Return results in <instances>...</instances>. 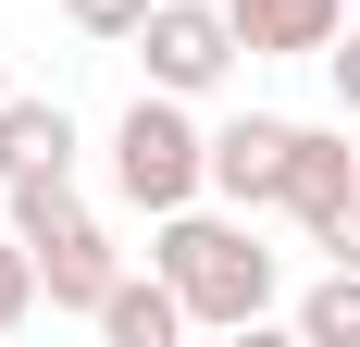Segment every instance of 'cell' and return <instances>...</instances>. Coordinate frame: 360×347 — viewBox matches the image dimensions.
Instances as JSON below:
<instances>
[{
    "label": "cell",
    "instance_id": "obj_1",
    "mask_svg": "<svg viewBox=\"0 0 360 347\" xmlns=\"http://www.w3.org/2000/svg\"><path fill=\"white\" fill-rule=\"evenodd\" d=\"M162 273L186 285L199 322H261L274 310V248H249V223H224V211H162Z\"/></svg>",
    "mask_w": 360,
    "mask_h": 347
},
{
    "label": "cell",
    "instance_id": "obj_2",
    "mask_svg": "<svg viewBox=\"0 0 360 347\" xmlns=\"http://www.w3.org/2000/svg\"><path fill=\"white\" fill-rule=\"evenodd\" d=\"M112 186H124L137 211H186L199 186H212V137L186 124V100H174V87H149V100L112 124Z\"/></svg>",
    "mask_w": 360,
    "mask_h": 347
},
{
    "label": "cell",
    "instance_id": "obj_3",
    "mask_svg": "<svg viewBox=\"0 0 360 347\" xmlns=\"http://www.w3.org/2000/svg\"><path fill=\"white\" fill-rule=\"evenodd\" d=\"M149 87H174V100H199V87H224V63H236V13L224 0H149Z\"/></svg>",
    "mask_w": 360,
    "mask_h": 347
},
{
    "label": "cell",
    "instance_id": "obj_4",
    "mask_svg": "<svg viewBox=\"0 0 360 347\" xmlns=\"http://www.w3.org/2000/svg\"><path fill=\"white\" fill-rule=\"evenodd\" d=\"M286 162H298V124H286V112H236V124H212V199H236V211L286 199Z\"/></svg>",
    "mask_w": 360,
    "mask_h": 347
},
{
    "label": "cell",
    "instance_id": "obj_5",
    "mask_svg": "<svg viewBox=\"0 0 360 347\" xmlns=\"http://www.w3.org/2000/svg\"><path fill=\"white\" fill-rule=\"evenodd\" d=\"M274 211H298L311 236H335V223L360 211V149H348V137H311V124H298V162H286V199H274Z\"/></svg>",
    "mask_w": 360,
    "mask_h": 347
},
{
    "label": "cell",
    "instance_id": "obj_6",
    "mask_svg": "<svg viewBox=\"0 0 360 347\" xmlns=\"http://www.w3.org/2000/svg\"><path fill=\"white\" fill-rule=\"evenodd\" d=\"M224 13H236V50L249 63H298V50H335L348 37L335 0H224Z\"/></svg>",
    "mask_w": 360,
    "mask_h": 347
},
{
    "label": "cell",
    "instance_id": "obj_7",
    "mask_svg": "<svg viewBox=\"0 0 360 347\" xmlns=\"http://www.w3.org/2000/svg\"><path fill=\"white\" fill-rule=\"evenodd\" d=\"M37 285H50V310H87V322H100V298L124 285V261H112L100 223H63V236H37Z\"/></svg>",
    "mask_w": 360,
    "mask_h": 347
},
{
    "label": "cell",
    "instance_id": "obj_8",
    "mask_svg": "<svg viewBox=\"0 0 360 347\" xmlns=\"http://www.w3.org/2000/svg\"><path fill=\"white\" fill-rule=\"evenodd\" d=\"M186 322H199V310H186L174 273H124V285L100 298V335H112V347H174Z\"/></svg>",
    "mask_w": 360,
    "mask_h": 347
},
{
    "label": "cell",
    "instance_id": "obj_9",
    "mask_svg": "<svg viewBox=\"0 0 360 347\" xmlns=\"http://www.w3.org/2000/svg\"><path fill=\"white\" fill-rule=\"evenodd\" d=\"M50 162H75L63 100H0V186H13V174H50Z\"/></svg>",
    "mask_w": 360,
    "mask_h": 347
},
{
    "label": "cell",
    "instance_id": "obj_10",
    "mask_svg": "<svg viewBox=\"0 0 360 347\" xmlns=\"http://www.w3.org/2000/svg\"><path fill=\"white\" fill-rule=\"evenodd\" d=\"M298 335H311V347H360V273H348V261L298 298Z\"/></svg>",
    "mask_w": 360,
    "mask_h": 347
},
{
    "label": "cell",
    "instance_id": "obj_11",
    "mask_svg": "<svg viewBox=\"0 0 360 347\" xmlns=\"http://www.w3.org/2000/svg\"><path fill=\"white\" fill-rule=\"evenodd\" d=\"M37 298H50V285H37V248H25V236H0V335H13Z\"/></svg>",
    "mask_w": 360,
    "mask_h": 347
},
{
    "label": "cell",
    "instance_id": "obj_12",
    "mask_svg": "<svg viewBox=\"0 0 360 347\" xmlns=\"http://www.w3.org/2000/svg\"><path fill=\"white\" fill-rule=\"evenodd\" d=\"M63 13H75V37H137L149 25V0H63Z\"/></svg>",
    "mask_w": 360,
    "mask_h": 347
},
{
    "label": "cell",
    "instance_id": "obj_13",
    "mask_svg": "<svg viewBox=\"0 0 360 347\" xmlns=\"http://www.w3.org/2000/svg\"><path fill=\"white\" fill-rule=\"evenodd\" d=\"M323 63H335V100H348V112H360V25H348V37H335Z\"/></svg>",
    "mask_w": 360,
    "mask_h": 347
},
{
    "label": "cell",
    "instance_id": "obj_14",
    "mask_svg": "<svg viewBox=\"0 0 360 347\" xmlns=\"http://www.w3.org/2000/svg\"><path fill=\"white\" fill-rule=\"evenodd\" d=\"M323 248H335V261H348V273H360V211H348V223H335V236H323Z\"/></svg>",
    "mask_w": 360,
    "mask_h": 347
},
{
    "label": "cell",
    "instance_id": "obj_15",
    "mask_svg": "<svg viewBox=\"0 0 360 347\" xmlns=\"http://www.w3.org/2000/svg\"><path fill=\"white\" fill-rule=\"evenodd\" d=\"M0 100H13V74H0Z\"/></svg>",
    "mask_w": 360,
    "mask_h": 347
}]
</instances>
